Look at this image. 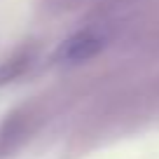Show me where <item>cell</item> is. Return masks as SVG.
I'll return each mask as SVG.
<instances>
[{
  "instance_id": "obj_1",
  "label": "cell",
  "mask_w": 159,
  "mask_h": 159,
  "mask_svg": "<svg viewBox=\"0 0 159 159\" xmlns=\"http://www.w3.org/2000/svg\"><path fill=\"white\" fill-rule=\"evenodd\" d=\"M105 33L101 28H87L80 30L77 35H73L70 40H66L59 49V59L66 63H80V61H87L91 56H96L105 45Z\"/></svg>"
}]
</instances>
